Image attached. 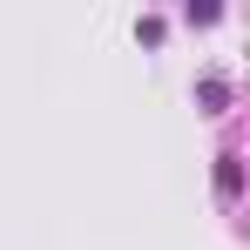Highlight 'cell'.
I'll use <instances>...</instances> for the list:
<instances>
[{
	"mask_svg": "<svg viewBox=\"0 0 250 250\" xmlns=\"http://www.w3.org/2000/svg\"><path fill=\"white\" fill-rule=\"evenodd\" d=\"M216 189H223V196H237V189H244V169H237V156H223V163H216Z\"/></svg>",
	"mask_w": 250,
	"mask_h": 250,
	"instance_id": "1",
	"label": "cell"
}]
</instances>
